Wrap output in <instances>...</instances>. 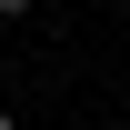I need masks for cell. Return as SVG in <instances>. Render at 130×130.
I'll use <instances>...</instances> for the list:
<instances>
[{"mask_svg": "<svg viewBox=\"0 0 130 130\" xmlns=\"http://www.w3.org/2000/svg\"><path fill=\"white\" fill-rule=\"evenodd\" d=\"M0 130H10V110H0Z\"/></svg>", "mask_w": 130, "mask_h": 130, "instance_id": "obj_2", "label": "cell"}, {"mask_svg": "<svg viewBox=\"0 0 130 130\" xmlns=\"http://www.w3.org/2000/svg\"><path fill=\"white\" fill-rule=\"evenodd\" d=\"M20 10H30V0H0V20H20Z\"/></svg>", "mask_w": 130, "mask_h": 130, "instance_id": "obj_1", "label": "cell"}]
</instances>
